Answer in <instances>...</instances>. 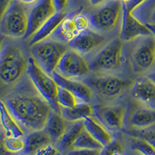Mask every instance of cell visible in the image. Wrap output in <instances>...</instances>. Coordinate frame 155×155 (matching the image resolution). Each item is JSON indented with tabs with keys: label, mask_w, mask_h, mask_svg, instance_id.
I'll return each instance as SVG.
<instances>
[{
	"label": "cell",
	"mask_w": 155,
	"mask_h": 155,
	"mask_svg": "<svg viewBox=\"0 0 155 155\" xmlns=\"http://www.w3.org/2000/svg\"><path fill=\"white\" fill-rule=\"evenodd\" d=\"M73 20L78 33L87 30L90 25L89 17L84 14L76 15L73 18Z\"/></svg>",
	"instance_id": "cell-32"
},
{
	"label": "cell",
	"mask_w": 155,
	"mask_h": 155,
	"mask_svg": "<svg viewBox=\"0 0 155 155\" xmlns=\"http://www.w3.org/2000/svg\"><path fill=\"white\" fill-rule=\"evenodd\" d=\"M78 34L79 33L76 29L73 18L71 19L67 17L58 26L50 38L68 44V45L69 43L71 42Z\"/></svg>",
	"instance_id": "cell-22"
},
{
	"label": "cell",
	"mask_w": 155,
	"mask_h": 155,
	"mask_svg": "<svg viewBox=\"0 0 155 155\" xmlns=\"http://www.w3.org/2000/svg\"><path fill=\"white\" fill-rule=\"evenodd\" d=\"M35 155H60V153L57 148L53 147L51 144L44 147V148L39 150Z\"/></svg>",
	"instance_id": "cell-35"
},
{
	"label": "cell",
	"mask_w": 155,
	"mask_h": 155,
	"mask_svg": "<svg viewBox=\"0 0 155 155\" xmlns=\"http://www.w3.org/2000/svg\"><path fill=\"white\" fill-rule=\"evenodd\" d=\"M94 115L105 127L110 130H121L124 125L126 109L121 105L96 106L93 107Z\"/></svg>",
	"instance_id": "cell-12"
},
{
	"label": "cell",
	"mask_w": 155,
	"mask_h": 155,
	"mask_svg": "<svg viewBox=\"0 0 155 155\" xmlns=\"http://www.w3.org/2000/svg\"><path fill=\"white\" fill-rule=\"evenodd\" d=\"M141 139L145 140L155 148V131H144L141 134Z\"/></svg>",
	"instance_id": "cell-36"
},
{
	"label": "cell",
	"mask_w": 155,
	"mask_h": 155,
	"mask_svg": "<svg viewBox=\"0 0 155 155\" xmlns=\"http://www.w3.org/2000/svg\"><path fill=\"white\" fill-rule=\"evenodd\" d=\"M113 155H123V154H122V153H116Z\"/></svg>",
	"instance_id": "cell-44"
},
{
	"label": "cell",
	"mask_w": 155,
	"mask_h": 155,
	"mask_svg": "<svg viewBox=\"0 0 155 155\" xmlns=\"http://www.w3.org/2000/svg\"><path fill=\"white\" fill-rule=\"evenodd\" d=\"M124 150L123 145L118 140H113L109 144L103 147L100 155H113L116 153H122Z\"/></svg>",
	"instance_id": "cell-31"
},
{
	"label": "cell",
	"mask_w": 155,
	"mask_h": 155,
	"mask_svg": "<svg viewBox=\"0 0 155 155\" xmlns=\"http://www.w3.org/2000/svg\"><path fill=\"white\" fill-rule=\"evenodd\" d=\"M123 46L124 41L120 37L108 43L89 62L91 70L109 71L121 67Z\"/></svg>",
	"instance_id": "cell-7"
},
{
	"label": "cell",
	"mask_w": 155,
	"mask_h": 155,
	"mask_svg": "<svg viewBox=\"0 0 155 155\" xmlns=\"http://www.w3.org/2000/svg\"><path fill=\"white\" fill-rule=\"evenodd\" d=\"M132 14L144 24L155 25V0H146L133 11Z\"/></svg>",
	"instance_id": "cell-26"
},
{
	"label": "cell",
	"mask_w": 155,
	"mask_h": 155,
	"mask_svg": "<svg viewBox=\"0 0 155 155\" xmlns=\"http://www.w3.org/2000/svg\"><path fill=\"white\" fill-rule=\"evenodd\" d=\"M90 24L96 31L109 32L122 22L123 2L120 0H109L98 6L88 16Z\"/></svg>",
	"instance_id": "cell-6"
},
{
	"label": "cell",
	"mask_w": 155,
	"mask_h": 155,
	"mask_svg": "<svg viewBox=\"0 0 155 155\" xmlns=\"http://www.w3.org/2000/svg\"><path fill=\"white\" fill-rule=\"evenodd\" d=\"M64 43L48 38L30 46L32 57L46 73L52 75L62 56L68 50Z\"/></svg>",
	"instance_id": "cell-4"
},
{
	"label": "cell",
	"mask_w": 155,
	"mask_h": 155,
	"mask_svg": "<svg viewBox=\"0 0 155 155\" xmlns=\"http://www.w3.org/2000/svg\"><path fill=\"white\" fill-rule=\"evenodd\" d=\"M61 115L67 122L74 123L93 116L94 109L88 103L80 102L74 107H61Z\"/></svg>",
	"instance_id": "cell-20"
},
{
	"label": "cell",
	"mask_w": 155,
	"mask_h": 155,
	"mask_svg": "<svg viewBox=\"0 0 155 155\" xmlns=\"http://www.w3.org/2000/svg\"><path fill=\"white\" fill-rule=\"evenodd\" d=\"M130 54L132 68L136 72H143L155 65V37L151 34L138 38Z\"/></svg>",
	"instance_id": "cell-8"
},
{
	"label": "cell",
	"mask_w": 155,
	"mask_h": 155,
	"mask_svg": "<svg viewBox=\"0 0 155 155\" xmlns=\"http://www.w3.org/2000/svg\"><path fill=\"white\" fill-rule=\"evenodd\" d=\"M146 0H130V2L123 3V13H132L133 11Z\"/></svg>",
	"instance_id": "cell-33"
},
{
	"label": "cell",
	"mask_w": 155,
	"mask_h": 155,
	"mask_svg": "<svg viewBox=\"0 0 155 155\" xmlns=\"http://www.w3.org/2000/svg\"><path fill=\"white\" fill-rule=\"evenodd\" d=\"M65 18H67V13L64 11L57 12L51 19H48V21L39 29L38 31L34 36H32L30 42V46L50 38L51 35L54 34L55 30L58 28V26L62 23V21Z\"/></svg>",
	"instance_id": "cell-17"
},
{
	"label": "cell",
	"mask_w": 155,
	"mask_h": 155,
	"mask_svg": "<svg viewBox=\"0 0 155 155\" xmlns=\"http://www.w3.org/2000/svg\"><path fill=\"white\" fill-rule=\"evenodd\" d=\"M26 147L23 150L26 154H35L39 150L51 144L50 136L44 130L31 132L25 138Z\"/></svg>",
	"instance_id": "cell-21"
},
{
	"label": "cell",
	"mask_w": 155,
	"mask_h": 155,
	"mask_svg": "<svg viewBox=\"0 0 155 155\" xmlns=\"http://www.w3.org/2000/svg\"><path fill=\"white\" fill-rule=\"evenodd\" d=\"M130 124L135 128L146 129L155 124V109L148 107L136 110L131 116Z\"/></svg>",
	"instance_id": "cell-24"
},
{
	"label": "cell",
	"mask_w": 155,
	"mask_h": 155,
	"mask_svg": "<svg viewBox=\"0 0 155 155\" xmlns=\"http://www.w3.org/2000/svg\"><path fill=\"white\" fill-rule=\"evenodd\" d=\"M84 124L88 132L103 147L109 144L113 140V137L107 130L94 120L92 116L85 119Z\"/></svg>",
	"instance_id": "cell-23"
},
{
	"label": "cell",
	"mask_w": 155,
	"mask_h": 155,
	"mask_svg": "<svg viewBox=\"0 0 155 155\" xmlns=\"http://www.w3.org/2000/svg\"><path fill=\"white\" fill-rule=\"evenodd\" d=\"M58 102L61 107L71 108L75 106L80 101L70 91L58 85Z\"/></svg>",
	"instance_id": "cell-28"
},
{
	"label": "cell",
	"mask_w": 155,
	"mask_h": 155,
	"mask_svg": "<svg viewBox=\"0 0 155 155\" xmlns=\"http://www.w3.org/2000/svg\"><path fill=\"white\" fill-rule=\"evenodd\" d=\"M90 70L89 63L81 54L73 49H68L62 56L56 71L64 77L72 79L86 75Z\"/></svg>",
	"instance_id": "cell-10"
},
{
	"label": "cell",
	"mask_w": 155,
	"mask_h": 155,
	"mask_svg": "<svg viewBox=\"0 0 155 155\" xmlns=\"http://www.w3.org/2000/svg\"><path fill=\"white\" fill-rule=\"evenodd\" d=\"M57 12H63L67 6L68 0H52Z\"/></svg>",
	"instance_id": "cell-37"
},
{
	"label": "cell",
	"mask_w": 155,
	"mask_h": 155,
	"mask_svg": "<svg viewBox=\"0 0 155 155\" xmlns=\"http://www.w3.org/2000/svg\"><path fill=\"white\" fill-rule=\"evenodd\" d=\"M147 77L149 78H150V79H151L152 81L155 83V71L150 73V74L147 75Z\"/></svg>",
	"instance_id": "cell-42"
},
{
	"label": "cell",
	"mask_w": 155,
	"mask_h": 155,
	"mask_svg": "<svg viewBox=\"0 0 155 155\" xmlns=\"http://www.w3.org/2000/svg\"><path fill=\"white\" fill-rule=\"evenodd\" d=\"M27 73L34 88L47 101L53 112L61 114V106L58 102V85L53 77L45 72L32 56L28 58Z\"/></svg>",
	"instance_id": "cell-3"
},
{
	"label": "cell",
	"mask_w": 155,
	"mask_h": 155,
	"mask_svg": "<svg viewBox=\"0 0 155 155\" xmlns=\"http://www.w3.org/2000/svg\"><path fill=\"white\" fill-rule=\"evenodd\" d=\"M28 59L23 50L9 41L2 43L0 56V78L5 85H14L27 71Z\"/></svg>",
	"instance_id": "cell-2"
},
{
	"label": "cell",
	"mask_w": 155,
	"mask_h": 155,
	"mask_svg": "<svg viewBox=\"0 0 155 155\" xmlns=\"http://www.w3.org/2000/svg\"><path fill=\"white\" fill-rule=\"evenodd\" d=\"M13 0H0V9H1V15L7 9Z\"/></svg>",
	"instance_id": "cell-38"
},
{
	"label": "cell",
	"mask_w": 155,
	"mask_h": 155,
	"mask_svg": "<svg viewBox=\"0 0 155 155\" xmlns=\"http://www.w3.org/2000/svg\"><path fill=\"white\" fill-rule=\"evenodd\" d=\"M19 2H22L24 5H34L36 2L38 1V0H19Z\"/></svg>",
	"instance_id": "cell-40"
},
{
	"label": "cell",
	"mask_w": 155,
	"mask_h": 155,
	"mask_svg": "<svg viewBox=\"0 0 155 155\" xmlns=\"http://www.w3.org/2000/svg\"><path fill=\"white\" fill-rule=\"evenodd\" d=\"M28 12L26 5L13 0L1 15V33L10 38L25 37L28 29Z\"/></svg>",
	"instance_id": "cell-5"
},
{
	"label": "cell",
	"mask_w": 155,
	"mask_h": 155,
	"mask_svg": "<svg viewBox=\"0 0 155 155\" xmlns=\"http://www.w3.org/2000/svg\"><path fill=\"white\" fill-rule=\"evenodd\" d=\"M131 95L145 107L155 109V83L147 76L139 78L134 83Z\"/></svg>",
	"instance_id": "cell-15"
},
{
	"label": "cell",
	"mask_w": 155,
	"mask_h": 155,
	"mask_svg": "<svg viewBox=\"0 0 155 155\" xmlns=\"http://www.w3.org/2000/svg\"><path fill=\"white\" fill-rule=\"evenodd\" d=\"M52 77L59 86L66 88L76 96L80 102L89 103L93 99V92L92 88L86 83L75 81L64 77L55 71L52 74Z\"/></svg>",
	"instance_id": "cell-16"
},
{
	"label": "cell",
	"mask_w": 155,
	"mask_h": 155,
	"mask_svg": "<svg viewBox=\"0 0 155 155\" xmlns=\"http://www.w3.org/2000/svg\"><path fill=\"white\" fill-rule=\"evenodd\" d=\"M89 1L90 3L92 4L93 6L98 7L99 5H102L106 3V2H107L109 0H89Z\"/></svg>",
	"instance_id": "cell-39"
},
{
	"label": "cell",
	"mask_w": 155,
	"mask_h": 155,
	"mask_svg": "<svg viewBox=\"0 0 155 155\" xmlns=\"http://www.w3.org/2000/svg\"><path fill=\"white\" fill-rule=\"evenodd\" d=\"M84 120L74 122V124L68 127L65 134L58 142V145L62 150H68L72 149V146L77 138L79 137L84 130H85Z\"/></svg>",
	"instance_id": "cell-25"
},
{
	"label": "cell",
	"mask_w": 155,
	"mask_h": 155,
	"mask_svg": "<svg viewBox=\"0 0 155 155\" xmlns=\"http://www.w3.org/2000/svg\"><path fill=\"white\" fill-rule=\"evenodd\" d=\"M57 12L52 0H38L28 12V29L25 38L32 37Z\"/></svg>",
	"instance_id": "cell-11"
},
{
	"label": "cell",
	"mask_w": 155,
	"mask_h": 155,
	"mask_svg": "<svg viewBox=\"0 0 155 155\" xmlns=\"http://www.w3.org/2000/svg\"><path fill=\"white\" fill-rule=\"evenodd\" d=\"M151 34L146 24L134 17L132 13H123L120 31V38L122 41H133Z\"/></svg>",
	"instance_id": "cell-14"
},
{
	"label": "cell",
	"mask_w": 155,
	"mask_h": 155,
	"mask_svg": "<svg viewBox=\"0 0 155 155\" xmlns=\"http://www.w3.org/2000/svg\"><path fill=\"white\" fill-rule=\"evenodd\" d=\"M101 150L91 149H73L68 153V155H100Z\"/></svg>",
	"instance_id": "cell-34"
},
{
	"label": "cell",
	"mask_w": 155,
	"mask_h": 155,
	"mask_svg": "<svg viewBox=\"0 0 155 155\" xmlns=\"http://www.w3.org/2000/svg\"><path fill=\"white\" fill-rule=\"evenodd\" d=\"M120 1H121V2H123V3H126V2H130V0H120Z\"/></svg>",
	"instance_id": "cell-43"
},
{
	"label": "cell",
	"mask_w": 155,
	"mask_h": 155,
	"mask_svg": "<svg viewBox=\"0 0 155 155\" xmlns=\"http://www.w3.org/2000/svg\"><path fill=\"white\" fill-rule=\"evenodd\" d=\"M106 41V37L98 31L87 29L80 32L68 46L81 54H88L101 47Z\"/></svg>",
	"instance_id": "cell-13"
},
{
	"label": "cell",
	"mask_w": 155,
	"mask_h": 155,
	"mask_svg": "<svg viewBox=\"0 0 155 155\" xmlns=\"http://www.w3.org/2000/svg\"><path fill=\"white\" fill-rule=\"evenodd\" d=\"M0 113H1V123L5 133V137H22L24 136L23 130L16 119L9 111L7 106L3 101L0 102Z\"/></svg>",
	"instance_id": "cell-18"
},
{
	"label": "cell",
	"mask_w": 155,
	"mask_h": 155,
	"mask_svg": "<svg viewBox=\"0 0 155 155\" xmlns=\"http://www.w3.org/2000/svg\"><path fill=\"white\" fill-rule=\"evenodd\" d=\"M146 26L148 27V29L150 30L151 34L155 37V25L154 24H148L147 23V24H146Z\"/></svg>",
	"instance_id": "cell-41"
},
{
	"label": "cell",
	"mask_w": 155,
	"mask_h": 155,
	"mask_svg": "<svg viewBox=\"0 0 155 155\" xmlns=\"http://www.w3.org/2000/svg\"><path fill=\"white\" fill-rule=\"evenodd\" d=\"M132 147L141 155H155V148L143 139H138L134 141Z\"/></svg>",
	"instance_id": "cell-30"
},
{
	"label": "cell",
	"mask_w": 155,
	"mask_h": 155,
	"mask_svg": "<svg viewBox=\"0 0 155 155\" xmlns=\"http://www.w3.org/2000/svg\"><path fill=\"white\" fill-rule=\"evenodd\" d=\"M86 84L106 99H116L124 93L131 81L115 75H95L88 78Z\"/></svg>",
	"instance_id": "cell-9"
},
{
	"label": "cell",
	"mask_w": 155,
	"mask_h": 155,
	"mask_svg": "<svg viewBox=\"0 0 155 155\" xmlns=\"http://www.w3.org/2000/svg\"><path fill=\"white\" fill-rule=\"evenodd\" d=\"M2 145L7 151L12 153H16L24 150L26 142L25 139H22L21 137H5Z\"/></svg>",
	"instance_id": "cell-29"
},
{
	"label": "cell",
	"mask_w": 155,
	"mask_h": 155,
	"mask_svg": "<svg viewBox=\"0 0 155 155\" xmlns=\"http://www.w3.org/2000/svg\"><path fill=\"white\" fill-rule=\"evenodd\" d=\"M67 121L61 114L52 112L45 126L44 130L48 134L53 143H58L68 129Z\"/></svg>",
	"instance_id": "cell-19"
},
{
	"label": "cell",
	"mask_w": 155,
	"mask_h": 155,
	"mask_svg": "<svg viewBox=\"0 0 155 155\" xmlns=\"http://www.w3.org/2000/svg\"><path fill=\"white\" fill-rule=\"evenodd\" d=\"M12 116L23 130L27 132L44 130L53 110L40 94L15 92L5 99Z\"/></svg>",
	"instance_id": "cell-1"
},
{
	"label": "cell",
	"mask_w": 155,
	"mask_h": 155,
	"mask_svg": "<svg viewBox=\"0 0 155 155\" xmlns=\"http://www.w3.org/2000/svg\"><path fill=\"white\" fill-rule=\"evenodd\" d=\"M103 146L97 141L86 129L81 132L72 146V149H91V150H102Z\"/></svg>",
	"instance_id": "cell-27"
}]
</instances>
